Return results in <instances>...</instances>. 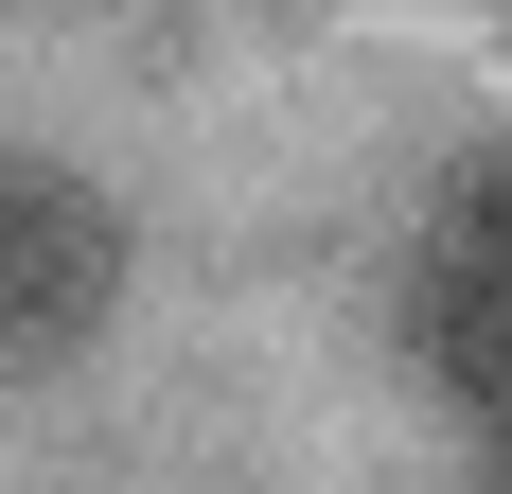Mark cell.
I'll return each mask as SVG.
<instances>
[{
  "label": "cell",
  "instance_id": "obj_1",
  "mask_svg": "<svg viewBox=\"0 0 512 494\" xmlns=\"http://www.w3.org/2000/svg\"><path fill=\"white\" fill-rule=\"evenodd\" d=\"M407 371L460 406L477 442L512 424V142L460 159L424 195V247H407Z\"/></svg>",
  "mask_w": 512,
  "mask_h": 494
},
{
  "label": "cell",
  "instance_id": "obj_2",
  "mask_svg": "<svg viewBox=\"0 0 512 494\" xmlns=\"http://www.w3.org/2000/svg\"><path fill=\"white\" fill-rule=\"evenodd\" d=\"M124 300V212L71 177V159H18L0 177V353L18 371H71Z\"/></svg>",
  "mask_w": 512,
  "mask_h": 494
},
{
  "label": "cell",
  "instance_id": "obj_3",
  "mask_svg": "<svg viewBox=\"0 0 512 494\" xmlns=\"http://www.w3.org/2000/svg\"><path fill=\"white\" fill-rule=\"evenodd\" d=\"M477 494H512V459H495V477H477Z\"/></svg>",
  "mask_w": 512,
  "mask_h": 494
}]
</instances>
